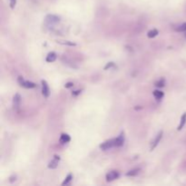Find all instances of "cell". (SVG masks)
Instances as JSON below:
<instances>
[{"label":"cell","instance_id":"ffe728a7","mask_svg":"<svg viewBox=\"0 0 186 186\" xmlns=\"http://www.w3.org/2000/svg\"><path fill=\"white\" fill-rule=\"evenodd\" d=\"M113 66H115V64H114V62H110V63H108V64H107V65L105 66V70H107L108 68H109V69L112 68Z\"/></svg>","mask_w":186,"mask_h":186},{"label":"cell","instance_id":"9c48e42d","mask_svg":"<svg viewBox=\"0 0 186 186\" xmlns=\"http://www.w3.org/2000/svg\"><path fill=\"white\" fill-rule=\"evenodd\" d=\"M60 161V157L57 155L54 156V159H53L51 162L48 164V168L49 169H56V167L58 166V162Z\"/></svg>","mask_w":186,"mask_h":186},{"label":"cell","instance_id":"8992f818","mask_svg":"<svg viewBox=\"0 0 186 186\" xmlns=\"http://www.w3.org/2000/svg\"><path fill=\"white\" fill-rule=\"evenodd\" d=\"M20 103H21V96L19 94H16L13 97V106L14 109L16 112H19L20 109Z\"/></svg>","mask_w":186,"mask_h":186},{"label":"cell","instance_id":"5b68a950","mask_svg":"<svg viewBox=\"0 0 186 186\" xmlns=\"http://www.w3.org/2000/svg\"><path fill=\"white\" fill-rule=\"evenodd\" d=\"M41 84H42V94H43V96H45L46 98H48L50 94V89H49V86H48L47 82L45 81V80H42Z\"/></svg>","mask_w":186,"mask_h":186},{"label":"cell","instance_id":"ba28073f","mask_svg":"<svg viewBox=\"0 0 186 186\" xmlns=\"http://www.w3.org/2000/svg\"><path fill=\"white\" fill-rule=\"evenodd\" d=\"M115 147H121L124 145V133H121L120 135L118 137L115 138Z\"/></svg>","mask_w":186,"mask_h":186},{"label":"cell","instance_id":"4fadbf2b","mask_svg":"<svg viewBox=\"0 0 186 186\" xmlns=\"http://www.w3.org/2000/svg\"><path fill=\"white\" fill-rule=\"evenodd\" d=\"M153 94L154 98H155L156 100H161V99H162V97H164V92H162V91H159V90H154L153 93Z\"/></svg>","mask_w":186,"mask_h":186},{"label":"cell","instance_id":"7c38bea8","mask_svg":"<svg viewBox=\"0 0 186 186\" xmlns=\"http://www.w3.org/2000/svg\"><path fill=\"white\" fill-rule=\"evenodd\" d=\"M185 124H186V113H184L183 115H182V117H181V122H180V124H179L178 128H177V130H178V131H181L182 129L183 128V126L185 125Z\"/></svg>","mask_w":186,"mask_h":186},{"label":"cell","instance_id":"44dd1931","mask_svg":"<svg viewBox=\"0 0 186 186\" xmlns=\"http://www.w3.org/2000/svg\"><path fill=\"white\" fill-rule=\"evenodd\" d=\"M16 4V0H10V7H11V8H14Z\"/></svg>","mask_w":186,"mask_h":186},{"label":"cell","instance_id":"30bf717a","mask_svg":"<svg viewBox=\"0 0 186 186\" xmlns=\"http://www.w3.org/2000/svg\"><path fill=\"white\" fill-rule=\"evenodd\" d=\"M70 141H71V137L67 134H62L60 136V139H59V142H60V143H62V144L69 143Z\"/></svg>","mask_w":186,"mask_h":186},{"label":"cell","instance_id":"9a60e30c","mask_svg":"<svg viewBox=\"0 0 186 186\" xmlns=\"http://www.w3.org/2000/svg\"><path fill=\"white\" fill-rule=\"evenodd\" d=\"M140 172V169H133V170L129 171L128 173H126V176H136Z\"/></svg>","mask_w":186,"mask_h":186},{"label":"cell","instance_id":"603a6c76","mask_svg":"<svg viewBox=\"0 0 186 186\" xmlns=\"http://www.w3.org/2000/svg\"><path fill=\"white\" fill-rule=\"evenodd\" d=\"M80 93H81V90H77V91H75V92L72 93V94H73V96H78V94H80Z\"/></svg>","mask_w":186,"mask_h":186},{"label":"cell","instance_id":"2e32d148","mask_svg":"<svg viewBox=\"0 0 186 186\" xmlns=\"http://www.w3.org/2000/svg\"><path fill=\"white\" fill-rule=\"evenodd\" d=\"M175 31L176 32H180V33H182V32H185L186 31V23H183V24H182V25H180V26H178L175 28Z\"/></svg>","mask_w":186,"mask_h":186},{"label":"cell","instance_id":"cb8c5ba5","mask_svg":"<svg viewBox=\"0 0 186 186\" xmlns=\"http://www.w3.org/2000/svg\"><path fill=\"white\" fill-rule=\"evenodd\" d=\"M185 33H186V31H185ZM185 37H186V34H185Z\"/></svg>","mask_w":186,"mask_h":186},{"label":"cell","instance_id":"d6986e66","mask_svg":"<svg viewBox=\"0 0 186 186\" xmlns=\"http://www.w3.org/2000/svg\"><path fill=\"white\" fill-rule=\"evenodd\" d=\"M59 44H62V45H66V46H75V43H72V42H69V41H65V42H60L58 41Z\"/></svg>","mask_w":186,"mask_h":186},{"label":"cell","instance_id":"3957f363","mask_svg":"<svg viewBox=\"0 0 186 186\" xmlns=\"http://www.w3.org/2000/svg\"><path fill=\"white\" fill-rule=\"evenodd\" d=\"M60 21V18L58 16H55V15H47L46 17V23L48 25H55L57 24V23Z\"/></svg>","mask_w":186,"mask_h":186},{"label":"cell","instance_id":"7a4b0ae2","mask_svg":"<svg viewBox=\"0 0 186 186\" xmlns=\"http://www.w3.org/2000/svg\"><path fill=\"white\" fill-rule=\"evenodd\" d=\"M17 82L21 86H23V87H25V88H27V89H31V88L35 87V83L30 82V81H26V80H24V78H23L22 76H18Z\"/></svg>","mask_w":186,"mask_h":186},{"label":"cell","instance_id":"6da1fadb","mask_svg":"<svg viewBox=\"0 0 186 186\" xmlns=\"http://www.w3.org/2000/svg\"><path fill=\"white\" fill-rule=\"evenodd\" d=\"M100 149L103 150V151H107V150L111 149L113 147H115V138L114 139H110V140H107L105 142H103V143L100 144Z\"/></svg>","mask_w":186,"mask_h":186},{"label":"cell","instance_id":"277c9868","mask_svg":"<svg viewBox=\"0 0 186 186\" xmlns=\"http://www.w3.org/2000/svg\"><path fill=\"white\" fill-rule=\"evenodd\" d=\"M119 176H120V174L117 171H110L109 173H106L105 179H106L107 182H113V181H115V180L119 178Z\"/></svg>","mask_w":186,"mask_h":186},{"label":"cell","instance_id":"7402d4cb","mask_svg":"<svg viewBox=\"0 0 186 186\" xmlns=\"http://www.w3.org/2000/svg\"><path fill=\"white\" fill-rule=\"evenodd\" d=\"M74 86V84L73 83H71V82H69V83H66L65 84V88H71V87H73Z\"/></svg>","mask_w":186,"mask_h":186},{"label":"cell","instance_id":"e0dca14e","mask_svg":"<svg viewBox=\"0 0 186 186\" xmlns=\"http://www.w3.org/2000/svg\"><path fill=\"white\" fill-rule=\"evenodd\" d=\"M72 179H73V175H72L71 173H69V174L66 176V178L65 179V181L62 183V185H63V186H65V185H68L69 183H71Z\"/></svg>","mask_w":186,"mask_h":186},{"label":"cell","instance_id":"5bb4252c","mask_svg":"<svg viewBox=\"0 0 186 186\" xmlns=\"http://www.w3.org/2000/svg\"><path fill=\"white\" fill-rule=\"evenodd\" d=\"M158 32L157 29H153V30H150L149 32L147 33V37H149V38H153V37H155L156 35H158Z\"/></svg>","mask_w":186,"mask_h":186},{"label":"cell","instance_id":"52a82bcc","mask_svg":"<svg viewBox=\"0 0 186 186\" xmlns=\"http://www.w3.org/2000/svg\"><path fill=\"white\" fill-rule=\"evenodd\" d=\"M162 131H160L159 133H158V134L156 135V137H155V139L153 141V143H152V145H151V151H153V150L155 149V147L158 145V143H160V141H161V139H162Z\"/></svg>","mask_w":186,"mask_h":186},{"label":"cell","instance_id":"8fae6325","mask_svg":"<svg viewBox=\"0 0 186 186\" xmlns=\"http://www.w3.org/2000/svg\"><path fill=\"white\" fill-rule=\"evenodd\" d=\"M56 57H57V56H56V53L51 52L47 55V56H46V61L47 63H53L56 60Z\"/></svg>","mask_w":186,"mask_h":186},{"label":"cell","instance_id":"ac0fdd59","mask_svg":"<svg viewBox=\"0 0 186 186\" xmlns=\"http://www.w3.org/2000/svg\"><path fill=\"white\" fill-rule=\"evenodd\" d=\"M164 85H165V81H164V79H160L159 81H157L155 83L156 87H164Z\"/></svg>","mask_w":186,"mask_h":186}]
</instances>
